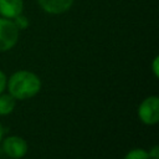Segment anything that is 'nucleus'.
<instances>
[{"label":"nucleus","mask_w":159,"mask_h":159,"mask_svg":"<svg viewBox=\"0 0 159 159\" xmlns=\"http://www.w3.org/2000/svg\"><path fill=\"white\" fill-rule=\"evenodd\" d=\"M139 118L145 124H155L159 120V98L150 96L145 98L138 108Z\"/></svg>","instance_id":"nucleus-3"},{"label":"nucleus","mask_w":159,"mask_h":159,"mask_svg":"<svg viewBox=\"0 0 159 159\" xmlns=\"http://www.w3.org/2000/svg\"><path fill=\"white\" fill-rule=\"evenodd\" d=\"M124 159H150V157L149 153H147L143 149H133L129 153H127Z\"/></svg>","instance_id":"nucleus-8"},{"label":"nucleus","mask_w":159,"mask_h":159,"mask_svg":"<svg viewBox=\"0 0 159 159\" xmlns=\"http://www.w3.org/2000/svg\"><path fill=\"white\" fill-rule=\"evenodd\" d=\"M2 149L10 158L20 159L26 154L27 144L22 138L14 135V137H9V138H6L4 140Z\"/></svg>","instance_id":"nucleus-4"},{"label":"nucleus","mask_w":159,"mask_h":159,"mask_svg":"<svg viewBox=\"0 0 159 159\" xmlns=\"http://www.w3.org/2000/svg\"><path fill=\"white\" fill-rule=\"evenodd\" d=\"M2 138V127H1V124H0V139Z\"/></svg>","instance_id":"nucleus-13"},{"label":"nucleus","mask_w":159,"mask_h":159,"mask_svg":"<svg viewBox=\"0 0 159 159\" xmlns=\"http://www.w3.org/2000/svg\"><path fill=\"white\" fill-rule=\"evenodd\" d=\"M19 40V29L14 21L6 17H0V52L12 48Z\"/></svg>","instance_id":"nucleus-2"},{"label":"nucleus","mask_w":159,"mask_h":159,"mask_svg":"<svg viewBox=\"0 0 159 159\" xmlns=\"http://www.w3.org/2000/svg\"><path fill=\"white\" fill-rule=\"evenodd\" d=\"M149 157H150V159H159V147L158 145L153 147V149L149 153Z\"/></svg>","instance_id":"nucleus-10"},{"label":"nucleus","mask_w":159,"mask_h":159,"mask_svg":"<svg viewBox=\"0 0 159 159\" xmlns=\"http://www.w3.org/2000/svg\"><path fill=\"white\" fill-rule=\"evenodd\" d=\"M24 1L22 0H0V15L2 17L12 20L17 15L22 14Z\"/></svg>","instance_id":"nucleus-6"},{"label":"nucleus","mask_w":159,"mask_h":159,"mask_svg":"<svg viewBox=\"0 0 159 159\" xmlns=\"http://www.w3.org/2000/svg\"><path fill=\"white\" fill-rule=\"evenodd\" d=\"M5 86H6V77H5V75L0 71V93L4 91Z\"/></svg>","instance_id":"nucleus-11"},{"label":"nucleus","mask_w":159,"mask_h":159,"mask_svg":"<svg viewBox=\"0 0 159 159\" xmlns=\"http://www.w3.org/2000/svg\"><path fill=\"white\" fill-rule=\"evenodd\" d=\"M158 62H159V57H158V56H155V58H154V61H153V72H154L155 77H158V76H159V71H158Z\"/></svg>","instance_id":"nucleus-12"},{"label":"nucleus","mask_w":159,"mask_h":159,"mask_svg":"<svg viewBox=\"0 0 159 159\" xmlns=\"http://www.w3.org/2000/svg\"><path fill=\"white\" fill-rule=\"evenodd\" d=\"M7 87L15 99H27L37 94L41 88V81L32 72L19 71L10 77Z\"/></svg>","instance_id":"nucleus-1"},{"label":"nucleus","mask_w":159,"mask_h":159,"mask_svg":"<svg viewBox=\"0 0 159 159\" xmlns=\"http://www.w3.org/2000/svg\"><path fill=\"white\" fill-rule=\"evenodd\" d=\"M12 21H14L15 26H16L19 30H24V29H26V27L29 26V20H27V17L24 16L22 14L17 15L16 17H14Z\"/></svg>","instance_id":"nucleus-9"},{"label":"nucleus","mask_w":159,"mask_h":159,"mask_svg":"<svg viewBox=\"0 0 159 159\" xmlns=\"http://www.w3.org/2000/svg\"><path fill=\"white\" fill-rule=\"evenodd\" d=\"M75 0H37L40 7L47 14L58 15L63 14L72 6Z\"/></svg>","instance_id":"nucleus-5"},{"label":"nucleus","mask_w":159,"mask_h":159,"mask_svg":"<svg viewBox=\"0 0 159 159\" xmlns=\"http://www.w3.org/2000/svg\"><path fill=\"white\" fill-rule=\"evenodd\" d=\"M15 107V98L11 94H1L0 96V114L6 116L12 112Z\"/></svg>","instance_id":"nucleus-7"}]
</instances>
